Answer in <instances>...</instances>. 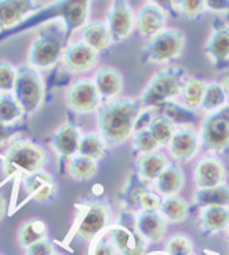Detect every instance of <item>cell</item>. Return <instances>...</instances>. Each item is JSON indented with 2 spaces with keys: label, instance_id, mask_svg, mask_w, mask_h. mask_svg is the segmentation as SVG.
Returning a JSON list of instances; mask_svg holds the SVG:
<instances>
[{
  "label": "cell",
  "instance_id": "1",
  "mask_svg": "<svg viewBox=\"0 0 229 255\" xmlns=\"http://www.w3.org/2000/svg\"><path fill=\"white\" fill-rule=\"evenodd\" d=\"M142 111L140 100L119 98L97 111V126L106 145L119 146L129 139Z\"/></svg>",
  "mask_w": 229,
  "mask_h": 255
},
{
  "label": "cell",
  "instance_id": "2",
  "mask_svg": "<svg viewBox=\"0 0 229 255\" xmlns=\"http://www.w3.org/2000/svg\"><path fill=\"white\" fill-rule=\"evenodd\" d=\"M46 163L47 153L43 148L26 139H18L6 150L1 161V170L6 177H11L18 171L26 174L40 171Z\"/></svg>",
  "mask_w": 229,
  "mask_h": 255
},
{
  "label": "cell",
  "instance_id": "3",
  "mask_svg": "<svg viewBox=\"0 0 229 255\" xmlns=\"http://www.w3.org/2000/svg\"><path fill=\"white\" fill-rule=\"evenodd\" d=\"M182 73L176 68H166L163 71L155 73L142 91L141 107L156 108L159 105H165L171 100L181 95L182 91Z\"/></svg>",
  "mask_w": 229,
  "mask_h": 255
},
{
  "label": "cell",
  "instance_id": "4",
  "mask_svg": "<svg viewBox=\"0 0 229 255\" xmlns=\"http://www.w3.org/2000/svg\"><path fill=\"white\" fill-rule=\"evenodd\" d=\"M185 47V35L178 28H165L151 37L144 48L142 61L147 64H166L181 55Z\"/></svg>",
  "mask_w": 229,
  "mask_h": 255
},
{
  "label": "cell",
  "instance_id": "5",
  "mask_svg": "<svg viewBox=\"0 0 229 255\" xmlns=\"http://www.w3.org/2000/svg\"><path fill=\"white\" fill-rule=\"evenodd\" d=\"M112 224L109 206L101 200L86 202L80 208V215L75 226V235L82 242H93Z\"/></svg>",
  "mask_w": 229,
  "mask_h": 255
},
{
  "label": "cell",
  "instance_id": "6",
  "mask_svg": "<svg viewBox=\"0 0 229 255\" xmlns=\"http://www.w3.org/2000/svg\"><path fill=\"white\" fill-rule=\"evenodd\" d=\"M199 135L203 148L213 153H223L229 149V104L206 116Z\"/></svg>",
  "mask_w": 229,
  "mask_h": 255
},
{
  "label": "cell",
  "instance_id": "7",
  "mask_svg": "<svg viewBox=\"0 0 229 255\" xmlns=\"http://www.w3.org/2000/svg\"><path fill=\"white\" fill-rule=\"evenodd\" d=\"M14 97L24 113H35L44 98V84L40 75L30 66H19L14 86Z\"/></svg>",
  "mask_w": 229,
  "mask_h": 255
},
{
  "label": "cell",
  "instance_id": "8",
  "mask_svg": "<svg viewBox=\"0 0 229 255\" xmlns=\"http://www.w3.org/2000/svg\"><path fill=\"white\" fill-rule=\"evenodd\" d=\"M106 236L111 240L120 255H144L147 250V242L137 231L135 217L123 214L116 225H112Z\"/></svg>",
  "mask_w": 229,
  "mask_h": 255
},
{
  "label": "cell",
  "instance_id": "9",
  "mask_svg": "<svg viewBox=\"0 0 229 255\" xmlns=\"http://www.w3.org/2000/svg\"><path fill=\"white\" fill-rule=\"evenodd\" d=\"M62 42L55 33L43 32L36 36L30 43L28 51V62L33 69H48L54 66L64 54Z\"/></svg>",
  "mask_w": 229,
  "mask_h": 255
},
{
  "label": "cell",
  "instance_id": "10",
  "mask_svg": "<svg viewBox=\"0 0 229 255\" xmlns=\"http://www.w3.org/2000/svg\"><path fill=\"white\" fill-rule=\"evenodd\" d=\"M65 102L75 112L90 113L100 108L101 95L93 80L79 79L66 90Z\"/></svg>",
  "mask_w": 229,
  "mask_h": 255
},
{
  "label": "cell",
  "instance_id": "11",
  "mask_svg": "<svg viewBox=\"0 0 229 255\" xmlns=\"http://www.w3.org/2000/svg\"><path fill=\"white\" fill-rule=\"evenodd\" d=\"M135 25V17L130 3L124 0L112 1L106 12V26L111 32L113 43L127 39Z\"/></svg>",
  "mask_w": 229,
  "mask_h": 255
},
{
  "label": "cell",
  "instance_id": "12",
  "mask_svg": "<svg viewBox=\"0 0 229 255\" xmlns=\"http://www.w3.org/2000/svg\"><path fill=\"white\" fill-rule=\"evenodd\" d=\"M62 61L66 69L75 73L91 71L100 61V53L83 42H73L64 50Z\"/></svg>",
  "mask_w": 229,
  "mask_h": 255
},
{
  "label": "cell",
  "instance_id": "13",
  "mask_svg": "<svg viewBox=\"0 0 229 255\" xmlns=\"http://www.w3.org/2000/svg\"><path fill=\"white\" fill-rule=\"evenodd\" d=\"M91 3L88 0H69V1H59L57 3L58 15L64 19L65 24V37H68L79 28H84L90 14Z\"/></svg>",
  "mask_w": 229,
  "mask_h": 255
},
{
  "label": "cell",
  "instance_id": "14",
  "mask_svg": "<svg viewBox=\"0 0 229 255\" xmlns=\"http://www.w3.org/2000/svg\"><path fill=\"white\" fill-rule=\"evenodd\" d=\"M135 25L140 35L145 37L151 39L158 35L166 26V12L163 7L156 1L144 3L135 17Z\"/></svg>",
  "mask_w": 229,
  "mask_h": 255
},
{
  "label": "cell",
  "instance_id": "15",
  "mask_svg": "<svg viewBox=\"0 0 229 255\" xmlns=\"http://www.w3.org/2000/svg\"><path fill=\"white\" fill-rule=\"evenodd\" d=\"M200 143H202L200 135L196 131L189 127H181L176 131V134L167 148L176 160L187 163V161L192 160L198 154Z\"/></svg>",
  "mask_w": 229,
  "mask_h": 255
},
{
  "label": "cell",
  "instance_id": "16",
  "mask_svg": "<svg viewBox=\"0 0 229 255\" xmlns=\"http://www.w3.org/2000/svg\"><path fill=\"white\" fill-rule=\"evenodd\" d=\"M227 168L223 163L214 157L200 159L194 168V182L198 189L213 188L225 184Z\"/></svg>",
  "mask_w": 229,
  "mask_h": 255
},
{
  "label": "cell",
  "instance_id": "17",
  "mask_svg": "<svg viewBox=\"0 0 229 255\" xmlns=\"http://www.w3.org/2000/svg\"><path fill=\"white\" fill-rule=\"evenodd\" d=\"M22 185L25 192L36 202H50L57 195L58 185L55 179L44 171H36L25 174L22 177Z\"/></svg>",
  "mask_w": 229,
  "mask_h": 255
},
{
  "label": "cell",
  "instance_id": "18",
  "mask_svg": "<svg viewBox=\"0 0 229 255\" xmlns=\"http://www.w3.org/2000/svg\"><path fill=\"white\" fill-rule=\"evenodd\" d=\"M203 50L216 65L227 62L229 60V24L217 19Z\"/></svg>",
  "mask_w": 229,
  "mask_h": 255
},
{
  "label": "cell",
  "instance_id": "19",
  "mask_svg": "<svg viewBox=\"0 0 229 255\" xmlns=\"http://www.w3.org/2000/svg\"><path fill=\"white\" fill-rule=\"evenodd\" d=\"M135 226L147 243H159L166 235V220L159 211L141 210L135 215Z\"/></svg>",
  "mask_w": 229,
  "mask_h": 255
},
{
  "label": "cell",
  "instance_id": "20",
  "mask_svg": "<svg viewBox=\"0 0 229 255\" xmlns=\"http://www.w3.org/2000/svg\"><path fill=\"white\" fill-rule=\"evenodd\" d=\"M95 87L104 100H115L122 94L124 87V79L122 72L113 66H102L94 75Z\"/></svg>",
  "mask_w": 229,
  "mask_h": 255
},
{
  "label": "cell",
  "instance_id": "21",
  "mask_svg": "<svg viewBox=\"0 0 229 255\" xmlns=\"http://www.w3.org/2000/svg\"><path fill=\"white\" fill-rule=\"evenodd\" d=\"M37 3L30 0H0V29L21 22L36 10Z\"/></svg>",
  "mask_w": 229,
  "mask_h": 255
},
{
  "label": "cell",
  "instance_id": "22",
  "mask_svg": "<svg viewBox=\"0 0 229 255\" xmlns=\"http://www.w3.org/2000/svg\"><path fill=\"white\" fill-rule=\"evenodd\" d=\"M80 130L76 126L66 123L58 127V130L53 135V148L64 157H73L79 153V145H80Z\"/></svg>",
  "mask_w": 229,
  "mask_h": 255
},
{
  "label": "cell",
  "instance_id": "23",
  "mask_svg": "<svg viewBox=\"0 0 229 255\" xmlns=\"http://www.w3.org/2000/svg\"><path fill=\"white\" fill-rule=\"evenodd\" d=\"M170 166V161L160 152L141 154L137 159V171L141 178L147 181H156L159 175Z\"/></svg>",
  "mask_w": 229,
  "mask_h": 255
},
{
  "label": "cell",
  "instance_id": "24",
  "mask_svg": "<svg viewBox=\"0 0 229 255\" xmlns=\"http://www.w3.org/2000/svg\"><path fill=\"white\" fill-rule=\"evenodd\" d=\"M229 226V207L202 208L200 213V228L207 235H214L225 231Z\"/></svg>",
  "mask_w": 229,
  "mask_h": 255
},
{
  "label": "cell",
  "instance_id": "25",
  "mask_svg": "<svg viewBox=\"0 0 229 255\" xmlns=\"http://www.w3.org/2000/svg\"><path fill=\"white\" fill-rule=\"evenodd\" d=\"M155 182H156L155 186L160 195L170 197V196H177L181 192L185 184V177L180 167L176 164H170L159 175V178Z\"/></svg>",
  "mask_w": 229,
  "mask_h": 255
},
{
  "label": "cell",
  "instance_id": "26",
  "mask_svg": "<svg viewBox=\"0 0 229 255\" xmlns=\"http://www.w3.org/2000/svg\"><path fill=\"white\" fill-rule=\"evenodd\" d=\"M82 39L83 42L97 50L98 53L106 50L113 43L106 22H100V21L86 25L82 29Z\"/></svg>",
  "mask_w": 229,
  "mask_h": 255
},
{
  "label": "cell",
  "instance_id": "27",
  "mask_svg": "<svg viewBox=\"0 0 229 255\" xmlns=\"http://www.w3.org/2000/svg\"><path fill=\"white\" fill-rule=\"evenodd\" d=\"M194 203L202 208L213 206L229 207V185L223 184L213 188L198 189L195 192Z\"/></svg>",
  "mask_w": 229,
  "mask_h": 255
},
{
  "label": "cell",
  "instance_id": "28",
  "mask_svg": "<svg viewBox=\"0 0 229 255\" xmlns=\"http://www.w3.org/2000/svg\"><path fill=\"white\" fill-rule=\"evenodd\" d=\"M47 236V225L46 222H43L41 220L33 218V220H28L24 222L22 225L19 226L17 235L18 244L26 249L32 244H35L36 242H40L43 239H46Z\"/></svg>",
  "mask_w": 229,
  "mask_h": 255
},
{
  "label": "cell",
  "instance_id": "29",
  "mask_svg": "<svg viewBox=\"0 0 229 255\" xmlns=\"http://www.w3.org/2000/svg\"><path fill=\"white\" fill-rule=\"evenodd\" d=\"M148 130L151 131V134L156 139L159 146H169L173 136L176 134L177 127L176 123L170 118H167L166 115H160L149 122Z\"/></svg>",
  "mask_w": 229,
  "mask_h": 255
},
{
  "label": "cell",
  "instance_id": "30",
  "mask_svg": "<svg viewBox=\"0 0 229 255\" xmlns=\"http://www.w3.org/2000/svg\"><path fill=\"white\" fill-rule=\"evenodd\" d=\"M68 172L72 178L76 181H87L97 175L98 164L93 159H88L82 154H76L71 157V160L68 163Z\"/></svg>",
  "mask_w": 229,
  "mask_h": 255
},
{
  "label": "cell",
  "instance_id": "31",
  "mask_svg": "<svg viewBox=\"0 0 229 255\" xmlns=\"http://www.w3.org/2000/svg\"><path fill=\"white\" fill-rule=\"evenodd\" d=\"M189 206L188 203L178 196H170L165 197L159 213L163 215L166 221L170 222H181L188 217Z\"/></svg>",
  "mask_w": 229,
  "mask_h": 255
},
{
  "label": "cell",
  "instance_id": "32",
  "mask_svg": "<svg viewBox=\"0 0 229 255\" xmlns=\"http://www.w3.org/2000/svg\"><path fill=\"white\" fill-rule=\"evenodd\" d=\"M206 87H207V83L202 79H196V77H191L188 79L184 86H182L181 97L185 105L189 108V109H196V108H200L202 105V101H203V95H205Z\"/></svg>",
  "mask_w": 229,
  "mask_h": 255
},
{
  "label": "cell",
  "instance_id": "33",
  "mask_svg": "<svg viewBox=\"0 0 229 255\" xmlns=\"http://www.w3.org/2000/svg\"><path fill=\"white\" fill-rule=\"evenodd\" d=\"M105 148L106 143L100 134L88 132V134L82 135L80 145H79V154L86 156L88 159H93V160L97 161L104 156Z\"/></svg>",
  "mask_w": 229,
  "mask_h": 255
},
{
  "label": "cell",
  "instance_id": "34",
  "mask_svg": "<svg viewBox=\"0 0 229 255\" xmlns=\"http://www.w3.org/2000/svg\"><path fill=\"white\" fill-rule=\"evenodd\" d=\"M227 95L224 91V87L221 83H209L206 87L205 95H203V101L200 108L205 112L212 113L214 111H218L223 107L227 105Z\"/></svg>",
  "mask_w": 229,
  "mask_h": 255
},
{
  "label": "cell",
  "instance_id": "35",
  "mask_svg": "<svg viewBox=\"0 0 229 255\" xmlns=\"http://www.w3.org/2000/svg\"><path fill=\"white\" fill-rule=\"evenodd\" d=\"M24 115L21 105L18 104L15 97L10 94L0 95V122L4 125H11L17 122Z\"/></svg>",
  "mask_w": 229,
  "mask_h": 255
},
{
  "label": "cell",
  "instance_id": "36",
  "mask_svg": "<svg viewBox=\"0 0 229 255\" xmlns=\"http://www.w3.org/2000/svg\"><path fill=\"white\" fill-rule=\"evenodd\" d=\"M165 253L167 255H191L194 253L192 239L185 235L171 236L165 243Z\"/></svg>",
  "mask_w": 229,
  "mask_h": 255
},
{
  "label": "cell",
  "instance_id": "37",
  "mask_svg": "<svg viewBox=\"0 0 229 255\" xmlns=\"http://www.w3.org/2000/svg\"><path fill=\"white\" fill-rule=\"evenodd\" d=\"M133 145H134L135 150L141 154L158 152L159 149V143L156 142V139L153 138L151 131L148 128H141L135 132L133 136Z\"/></svg>",
  "mask_w": 229,
  "mask_h": 255
},
{
  "label": "cell",
  "instance_id": "38",
  "mask_svg": "<svg viewBox=\"0 0 229 255\" xmlns=\"http://www.w3.org/2000/svg\"><path fill=\"white\" fill-rule=\"evenodd\" d=\"M177 10L181 12L182 17H185L189 21L200 17L205 10H207V4L203 0H182L177 1Z\"/></svg>",
  "mask_w": 229,
  "mask_h": 255
},
{
  "label": "cell",
  "instance_id": "39",
  "mask_svg": "<svg viewBox=\"0 0 229 255\" xmlns=\"http://www.w3.org/2000/svg\"><path fill=\"white\" fill-rule=\"evenodd\" d=\"M17 71L8 61H0V93L8 94L14 90Z\"/></svg>",
  "mask_w": 229,
  "mask_h": 255
},
{
  "label": "cell",
  "instance_id": "40",
  "mask_svg": "<svg viewBox=\"0 0 229 255\" xmlns=\"http://www.w3.org/2000/svg\"><path fill=\"white\" fill-rule=\"evenodd\" d=\"M162 202H163V199L158 193H155L149 189L140 190L138 196H137L138 206L141 207V210H145V211H159Z\"/></svg>",
  "mask_w": 229,
  "mask_h": 255
},
{
  "label": "cell",
  "instance_id": "41",
  "mask_svg": "<svg viewBox=\"0 0 229 255\" xmlns=\"http://www.w3.org/2000/svg\"><path fill=\"white\" fill-rule=\"evenodd\" d=\"M88 255H119V253L108 236H104L91 246Z\"/></svg>",
  "mask_w": 229,
  "mask_h": 255
},
{
  "label": "cell",
  "instance_id": "42",
  "mask_svg": "<svg viewBox=\"0 0 229 255\" xmlns=\"http://www.w3.org/2000/svg\"><path fill=\"white\" fill-rule=\"evenodd\" d=\"M55 254L54 251V244L48 239H43L40 242H36L29 247L25 249V255H53Z\"/></svg>",
  "mask_w": 229,
  "mask_h": 255
},
{
  "label": "cell",
  "instance_id": "43",
  "mask_svg": "<svg viewBox=\"0 0 229 255\" xmlns=\"http://www.w3.org/2000/svg\"><path fill=\"white\" fill-rule=\"evenodd\" d=\"M14 134H15V131H14L12 127H10V126H7L0 122V145H3L4 142H7Z\"/></svg>",
  "mask_w": 229,
  "mask_h": 255
},
{
  "label": "cell",
  "instance_id": "44",
  "mask_svg": "<svg viewBox=\"0 0 229 255\" xmlns=\"http://www.w3.org/2000/svg\"><path fill=\"white\" fill-rule=\"evenodd\" d=\"M6 215V199L3 193H0V220H3Z\"/></svg>",
  "mask_w": 229,
  "mask_h": 255
},
{
  "label": "cell",
  "instance_id": "45",
  "mask_svg": "<svg viewBox=\"0 0 229 255\" xmlns=\"http://www.w3.org/2000/svg\"><path fill=\"white\" fill-rule=\"evenodd\" d=\"M221 84H223L224 91H225V95H227V100L229 101V77H227Z\"/></svg>",
  "mask_w": 229,
  "mask_h": 255
},
{
  "label": "cell",
  "instance_id": "46",
  "mask_svg": "<svg viewBox=\"0 0 229 255\" xmlns=\"http://www.w3.org/2000/svg\"><path fill=\"white\" fill-rule=\"evenodd\" d=\"M152 255H167V254H166V253H155V254Z\"/></svg>",
  "mask_w": 229,
  "mask_h": 255
},
{
  "label": "cell",
  "instance_id": "47",
  "mask_svg": "<svg viewBox=\"0 0 229 255\" xmlns=\"http://www.w3.org/2000/svg\"><path fill=\"white\" fill-rule=\"evenodd\" d=\"M227 240H228V246H229V231H228V235H227Z\"/></svg>",
  "mask_w": 229,
  "mask_h": 255
},
{
  "label": "cell",
  "instance_id": "48",
  "mask_svg": "<svg viewBox=\"0 0 229 255\" xmlns=\"http://www.w3.org/2000/svg\"><path fill=\"white\" fill-rule=\"evenodd\" d=\"M53 255H61V254H53Z\"/></svg>",
  "mask_w": 229,
  "mask_h": 255
}]
</instances>
